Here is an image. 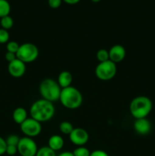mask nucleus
Here are the masks:
<instances>
[{"instance_id":"412c9836","label":"nucleus","mask_w":155,"mask_h":156,"mask_svg":"<svg viewBox=\"0 0 155 156\" xmlns=\"http://www.w3.org/2000/svg\"><path fill=\"white\" fill-rule=\"evenodd\" d=\"M72 152L74 156H90L91 155L89 149L84 146H78Z\"/></svg>"},{"instance_id":"6e6552de","label":"nucleus","mask_w":155,"mask_h":156,"mask_svg":"<svg viewBox=\"0 0 155 156\" xmlns=\"http://www.w3.org/2000/svg\"><path fill=\"white\" fill-rule=\"evenodd\" d=\"M20 127H21V132L25 135V136L30 137V138L37 136L42 131L41 123L32 117L27 118L25 121L23 122L20 125Z\"/></svg>"},{"instance_id":"9b49d317","label":"nucleus","mask_w":155,"mask_h":156,"mask_svg":"<svg viewBox=\"0 0 155 156\" xmlns=\"http://www.w3.org/2000/svg\"><path fill=\"white\" fill-rule=\"evenodd\" d=\"M109 60L116 64L117 62H120L125 59L126 55V49L119 44L112 46L109 50Z\"/></svg>"},{"instance_id":"dca6fc26","label":"nucleus","mask_w":155,"mask_h":156,"mask_svg":"<svg viewBox=\"0 0 155 156\" xmlns=\"http://www.w3.org/2000/svg\"><path fill=\"white\" fill-rule=\"evenodd\" d=\"M11 5L7 0H0V18L9 15Z\"/></svg>"},{"instance_id":"9d476101","label":"nucleus","mask_w":155,"mask_h":156,"mask_svg":"<svg viewBox=\"0 0 155 156\" xmlns=\"http://www.w3.org/2000/svg\"><path fill=\"white\" fill-rule=\"evenodd\" d=\"M8 71L9 74L15 78H20L24 75L26 72V66L24 62L20 59H16L9 62L8 66Z\"/></svg>"},{"instance_id":"b1692460","label":"nucleus","mask_w":155,"mask_h":156,"mask_svg":"<svg viewBox=\"0 0 155 156\" xmlns=\"http://www.w3.org/2000/svg\"><path fill=\"white\" fill-rule=\"evenodd\" d=\"M9 41V33L7 30L0 28V44H6Z\"/></svg>"},{"instance_id":"c85d7f7f","label":"nucleus","mask_w":155,"mask_h":156,"mask_svg":"<svg viewBox=\"0 0 155 156\" xmlns=\"http://www.w3.org/2000/svg\"><path fill=\"white\" fill-rule=\"evenodd\" d=\"M90 156H109V155L105 151L97 149V150H94L91 152Z\"/></svg>"},{"instance_id":"f257e3e1","label":"nucleus","mask_w":155,"mask_h":156,"mask_svg":"<svg viewBox=\"0 0 155 156\" xmlns=\"http://www.w3.org/2000/svg\"><path fill=\"white\" fill-rule=\"evenodd\" d=\"M30 117L40 123L51 120L55 114V107L53 102L42 98L33 102L30 109Z\"/></svg>"},{"instance_id":"aec40b11","label":"nucleus","mask_w":155,"mask_h":156,"mask_svg":"<svg viewBox=\"0 0 155 156\" xmlns=\"http://www.w3.org/2000/svg\"><path fill=\"white\" fill-rule=\"evenodd\" d=\"M97 59L100 62H106V61L109 60V51L106 49H100L97 53Z\"/></svg>"},{"instance_id":"a211bd4d","label":"nucleus","mask_w":155,"mask_h":156,"mask_svg":"<svg viewBox=\"0 0 155 156\" xmlns=\"http://www.w3.org/2000/svg\"><path fill=\"white\" fill-rule=\"evenodd\" d=\"M73 129H74V126L68 121H63L59 124V130L65 135L69 136Z\"/></svg>"},{"instance_id":"f03ea898","label":"nucleus","mask_w":155,"mask_h":156,"mask_svg":"<svg viewBox=\"0 0 155 156\" xmlns=\"http://www.w3.org/2000/svg\"><path fill=\"white\" fill-rule=\"evenodd\" d=\"M153 108L151 100L146 96H138L131 101L129 111L135 119L146 118Z\"/></svg>"},{"instance_id":"393cba45","label":"nucleus","mask_w":155,"mask_h":156,"mask_svg":"<svg viewBox=\"0 0 155 156\" xmlns=\"http://www.w3.org/2000/svg\"><path fill=\"white\" fill-rule=\"evenodd\" d=\"M17 152H18V146H7L6 148V154H8L9 155H16Z\"/></svg>"},{"instance_id":"cd10ccee","label":"nucleus","mask_w":155,"mask_h":156,"mask_svg":"<svg viewBox=\"0 0 155 156\" xmlns=\"http://www.w3.org/2000/svg\"><path fill=\"white\" fill-rule=\"evenodd\" d=\"M5 58L6 60L9 62H12L14 61L15 59H17V56H16V53H11V52H6L5 55Z\"/></svg>"},{"instance_id":"2f4dec72","label":"nucleus","mask_w":155,"mask_h":156,"mask_svg":"<svg viewBox=\"0 0 155 156\" xmlns=\"http://www.w3.org/2000/svg\"><path fill=\"white\" fill-rule=\"evenodd\" d=\"M91 1L94 3H97V2H99L101 1V0H91Z\"/></svg>"},{"instance_id":"423d86ee","label":"nucleus","mask_w":155,"mask_h":156,"mask_svg":"<svg viewBox=\"0 0 155 156\" xmlns=\"http://www.w3.org/2000/svg\"><path fill=\"white\" fill-rule=\"evenodd\" d=\"M116 72V65L111 60L100 62L95 69L96 76L102 81L111 80L115 77Z\"/></svg>"},{"instance_id":"f3484780","label":"nucleus","mask_w":155,"mask_h":156,"mask_svg":"<svg viewBox=\"0 0 155 156\" xmlns=\"http://www.w3.org/2000/svg\"><path fill=\"white\" fill-rule=\"evenodd\" d=\"M13 25L14 21L12 17L9 15L3 17L0 20V27H2V28L5 29V30H9L13 27Z\"/></svg>"},{"instance_id":"a878e982","label":"nucleus","mask_w":155,"mask_h":156,"mask_svg":"<svg viewBox=\"0 0 155 156\" xmlns=\"http://www.w3.org/2000/svg\"><path fill=\"white\" fill-rule=\"evenodd\" d=\"M6 148H7V143L5 140L0 136V155H2L5 153Z\"/></svg>"},{"instance_id":"6ab92c4d","label":"nucleus","mask_w":155,"mask_h":156,"mask_svg":"<svg viewBox=\"0 0 155 156\" xmlns=\"http://www.w3.org/2000/svg\"><path fill=\"white\" fill-rule=\"evenodd\" d=\"M35 156H57L56 152L50 149L49 146H43L40 149H38Z\"/></svg>"},{"instance_id":"bb28decb","label":"nucleus","mask_w":155,"mask_h":156,"mask_svg":"<svg viewBox=\"0 0 155 156\" xmlns=\"http://www.w3.org/2000/svg\"><path fill=\"white\" fill-rule=\"evenodd\" d=\"M62 0H48V4L52 9H58L62 5Z\"/></svg>"},{"instance_id":"0eeeda50","label":"nucleus","mask_w":155,"mask_h":156,"mask_svg":"<svg viewBox=\"0 0 155 156\" xmlns=\"http://www.w3.org/2000/svg\"><path fill=\"white\" fill-rule=\"evenodd\" d=\"M37 150V145L32 138L24 136L20 139L18 152L21 156H35Z\"/></svg>"},{"instance_id":"4468645a","label":"nucleus","mask_w":155,"mask_h":156,"mask_svg":"<svg viewBox=\"0 0 155 156\" xmlns=\"http://www.w3.org/2000/svg\"><path fill=\"white\" fill-rule=\"evenodd\" d=\"M64 140L61 136L53 135L48 141V146L55 152L61 150L64 146Z\"/></svg>"},{"instance_id":"2eb2a0df","label":"nucleus","mask_w":155,"mask_h":156,"mask_svg":"<svg viewBox=\"0 0 155 156\" xmlns=\"http://www.w3.org/2000/svg\"><path fill=\"white\" fill-rule=\"evenodd\" d=\"M12 117L15 123L21 125L23 122L25 121L27 119V112L25 108L19 107L14 111Z\"/></svg>"},{"instance_id":"f8f14e48","label":"nucleus","mask_w":155,"mask_h":156,"mask_svg":"<svg viewBox=\"0 0 155 156\" xmlns=\"http://www.w3.org/2000/svg\"><path fill=\"white\" fill-rule=\"evenodd\" d=\"M134 129L139 135H147L151 130V123L146 118L136 119L134 123Z\"/></svg>"},{"instance_id":"7c9ffc66","label":"nucleus","mask_w":155,"mask_h":156,"mask_svg":"<svg viewBox=\"0 0 155 156\" xmlns=\"http://www.w3.org/2000/svg\"><path fill=\"white\" fill-rule=\"evenodd\" d=\"M57 156H74V155H73V152L66 151V152H62V153H60L59 155H57Z\"/></svg>"},{"instance_id":"c756f323","label":"nucleus","mask_w":155,"mask_h":156,"mask_svg":"<svg viewBox=\"0 0 155 156\" xmlns=\"http://www.w3.org/2000/svg\"><path fill=\"white\" fill-rule=\"evenodd\" d=\"M63 2H65L66 4L68 5H75L78 4L81 0H62Z\"/></svg>"},{"instance_id":"20e7f679","label":"nucleus","mask_w":155,"mask_h":156,"mask_svg":"<svg viewBox=\"0 0 155 156\" xmlns=\"http://www.w3.org/2000/svg\"><path fill=\"white\" fill-rule=\"evenodd\" d=\"M39 91L43 98L53 103L59 100L62 88L56 81L52 79H45L40 84Z\"/></svg>"},{"instance_id":"1a4fd4ad","label":"nucleus","mask_w":155,"mask_h":156,"mask_svg":"<svg viewBox=\"0 0 155 156\" xmlns=\"http://www.w3.org/2000/svg\"><path fill=\"white\" fill-rule=\"evenodd\" d=\"M69 140L77 146H84L89 140V134L83 128H74L69 135Z\"/></svg>"},{"instance_id":"39448f33","label":"nucleus","mask_w":155,"mask_h":156,"mask_svg":"<svg viewBox=\"0 0 155 156\" xmlns=\"http://www.w3.org/2000/svg\"><path fill=\"white\" fill-rule=\"evenodd\" d=\"M39 50L35 44L31 43H24L20 45L16 53L17 59H20L24 63L34 62L38 57Z\"/></svg>"},{"instance_id":"ddd939ff","label":"nucleus","mask_w":155,"mask_h":156,"mask_svg":"<svg viewBox=\"0 0 155 156\" xmlns=\"http://www.w3.org/2000/svg\"><path fill=\"white\" fill-rule=\"evenodd\" d=\"M72 75L70 72L62 71V73H59V76H58L57 82L61 88H65L71 86V84L72 83Z\"/></svg>"},{"instance_id":"7ed1b4c3","label":"nucleus","mask_w":155,"mask_h":156,"mask_svg":"<svg viewBox=\"0 0 155 156\" xmlns=\"http://www.w3.org/2000/svg\"><path fill=\"white\" fill-rule=\"evenodd\" d=\"M59 101L65 108L74 110L81 105L83 97L78 89L71 85L68 88H62Z\"/></svg>"},{"instance_id":"4be33fe9","label":"nucleus","mask_w":155,"mask_h":156,"mask_svg":"<svg viewBox=\"0 0 155 156\" xmlns=\"http://www.w3.org/2000/svg\"><path fill=\"white\" fill-rule=\"evenodd\" d=\"M20 137L17 135H10L6 138L5 141L7 143V146H18L20 141Z\"/></svg>"},{"instance_id":"5701e85b","label":"nucleus","mask_w":155,"mask_h":156,"mask_svg":"<svg viewBox=\"0 0 155 156\" xmlns=\"http://www.w3.org/2000/svg\"><path fill=\"white\" fill-rule=\"evenodd\" d=\"M20 45L16 42V41H9L6 45V49H7L8 52H11V53H16L18 52V49H19Z\"/></svg>"}]
</instances>
